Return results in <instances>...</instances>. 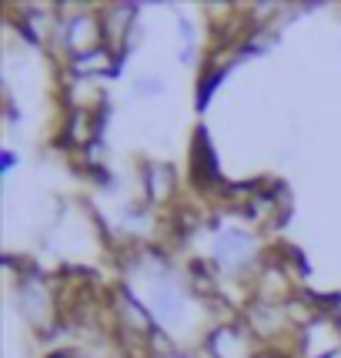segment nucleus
Instances as JSON below:
<instances>
[{
    "mask_svg": "<svg viewBox=\"0 0 341 358\" xmlns=\"http://www.w3.org/2000/svg\"><path fill=\"white\" fill-rule=\"evenodd\" d=\"M215 251H217V258H221V262H231V265H238V262L251 258L254 245H251L248 234H241V231H224V238L217 241Z\"/></svg>",
    "mask_w": 341,
    "mask_h": 358,
    "instance_id": "obj_1",
    "label": "nucleus"
},
{
    "mask_svg": "<svg viewBox=\"0 0 341 358\" xmlns=\"http://www.w3.org/2000/svg\"><path fill=\"white\" fill-rule=\"evenodd\" d=\"M154 308L164 322H168V318H177V312H181V292H177L170 281L154 285Z\"/></svg>",
    "mask_w": 341,
    "mask_h": 358,
    "instance_id": "obj_2",
    "label": "nucleus"
}]
</instances>
